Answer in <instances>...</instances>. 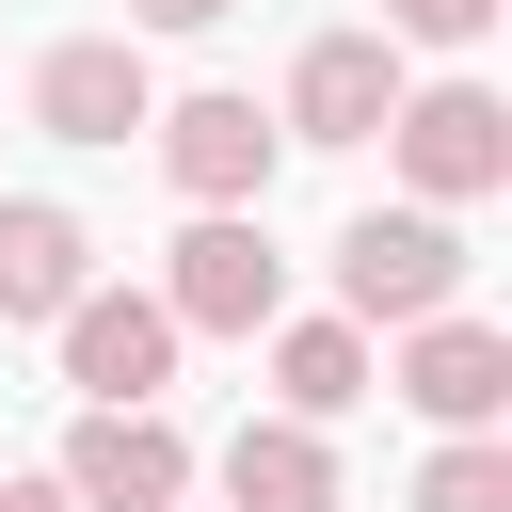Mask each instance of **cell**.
<instances>
[{
  "label": "cell",
  "instance_id": "8992f818",
  "mask_svg": "<svg viewBox=\"0 0 512 512\" xmlns=\"http://www.w3.org/2000/svg\"><path fill=\"white\" fill-rule=\"evenodd\" d=\"M432 432H496V400H512V336L496 320H464V304H432V320H400V368H384Z\"/></svg>",
  "mask_w": 512,
  "mask_h": 512
},
{
  "label": "cell",
  "instance_id": "8fae6325",
  "mask_svg": "<svg viewBox=\"0 0 512 512\" xmlns=\"http://www.w3.org/2000/svg\"><path fill=\"white\" fill-rule=\"evenodd\" d=\"M80 272H96V240H80L48 192H16V208H0V320H64Z\"/></svg>",
  "mask_w": 512,
  "mask_h": 512
},
{
  "label": "cell",
  "instance_id": "9a60e30c",
  "mask_svg": "<svg viewBox=\"0 0 512 512\" xmlns=\"http://www.w3.org/2000/svg\"><path fill=\"white\" fill-rule=\"evenodd\" d=\"M144 32H208V16H240V0H128Z\"/></svg>",
  "mask_w": 512,
  "mask_h": 512
},
{
  "label": "cell",
  "instance_id": "7c38bea8",
  "mask_svg": "<svg viewBox=\"0 0 512 512\" xmlns=\"http://www.w3.org/2000/svg\"><path fill=\"white\" fill-rule=\"evenodd\" d=\"M272 400L288 416H352L368 400V320H288L272 336Z\"/></svg>",
  "mask_w": 512,
  "mask_h": 512
},
{
  "label": "cell",
  "instance_id": "277c9868",
  "mask_svg": "<svg viewBox=\"0 0 512 512\" xmlns=\"http://www.w3.org/2000/svg\"><path fill=\"white\" fill-rule=\"evenodd\" d=\"M160 304H176V336H256V320L288 304V256H272V224H240V208H208V224L176 240V272H160Z\"/></svg>",
  "mask_w": 512,
  "mask_h": 512
},
{
  "label": "cell",
  "instance_id": "3957f363",
  "mask_svg": "<svg viewBox=\"0 0 512 512\" xmlns=\"http://www.w3.org/2000/svg\"><path fill=\"white\" fill-rule=\"evenodd\" d=\"M64 496H80V512H176V496H192L176 416H160V400H80V432H64Z\"/></svg>",
  "mask_w": 512,
  "mask_h": 512
},
{
  "label": "cell",
  "instance_id": "30bf717a",
  "mask_svg": "<svg viewBox=\"0 0 512 512\" xmlns=\"http://www.w3.org/2000/svg\"><path fill=\"white\" fill-rule=\"evenodd\" d=\"M224 512H336V448H320V416H240V448H224Z\"/></svg>",
  "mask_w": 512,
  "mask_h": 512
},
{
  "label": "cell",
  "instance_id": "7a4b0ae2",
  "mask_svg": "<svg viewBox=\"0 0 512 512\" xmlns=\"http://www.w3.org/2000/svg\"><path fill=\"white\" fill-rule=\"evenodd\" d=\"M336 304H352V320H432V304H464L448 208H368V224L336 240Z\"/></svg>",
  "mask_w": 512,
  "mask_h": 512
},
{
  "label": "cell",
  "instance_id": "4fadbf2b",
  "mask_svg": "<svg viewBox=\"0 0 512 512\" xmlns=\"http://www.w3.org/2000/svg\"><path fill=\"white\" fill-rule=\"evenodd\" d=\"M416 512H512V448H496V432H448V448L416 464Z\"/></svg>",
  "mask_w": 512,
  "mask_h": 512
},
{
  "label": "cell",
  "instance_id": "52a82bcc",
  "mask_svg": "<svg viewBox=\"0 0 512 512\" xmlns=\"http://www.w3.org/2000/svg\"><path fill=\"white\" fill-rule=\"evenodd\" d=\"M64 384L80 400H160L176 384V304L160 288H80L64 304Z\"/></svg>",
  "mask_w": 512,
  "mask_h": 512
},
{
  "label": "cell",
  "instance_id": "5bb4252c",
  "mask_svg": "<svg viewBox=\"0 0 512 512\" xmlns=\"http://www.w3.org/2000/svg\"><path fill=\"white\" fill-rule=\"evenodd\" d=\"M384 32H416V48H480L496 0H384Z\"/></svg>",
  "mask_w": 512,
  "mask_h": 512
},
{
  "label": "cell",
  "instance_id": "2e32d148",
  "mask_svg": "<svg viewBox=\"0 0 512 512\" xmlns=\"http://www.w3.org/2000/svg\"><path fill=\"white\" fill-rule=\"evenodd\" d=\"M0 512H80V496L64 480H0Z\"/></svg>",
  "mask_w": 512,
  "mask_h": 512
},
{
  "label": "cell",
  "instance_id": "ba28073f",
  "mask_svg": "<svg viewBox=\"0 0 512 512\" xmlns=\"http://www.w3.org/2000/svg\"><path fill=\"white\" fill-rule=\"evenodd\" d=\"M384 112H400V48L384 32H320L288 64V144H384Z\"/></svg>",
  "mask_w": 512,
  "mask_h": 512
},
{
  "label": "cell",
  "instance_id": "9c48e42d",
  "mask_svg": "<svg viewBox=\"0 0 512 512\" xmlns=\"http://www.w3.org/2000/svg\"><path fill=\"white\" fill-rule=\"evenodd\" d=\"M32 112H48V144H128L160 96H144V48H128V32H64V48L32 64Z\"/></svg>",
  "mask_w": 512,
  "mask_h": 512
},
{
  "label": "cell",
  "instance_id": "5b68a950",
  "mask_svg": "<svg viewBox=\"0 0 512 512\" xmlns=\"http://www.w3.org/2000/svg\"><path fill=\"white\" fill-rule=\"evenodd\" d=\"M144 128H160V176H176L192 208H256L272 160H288V128H272L256 96H176V112H144Z\"/></svg>",
  "mask_w": 512,
  "mask_h": 512
},
{
  "label": "cell",
  "instance_id": "6da1fadb",
  "mask_svg": "<svg viewBox=\"0 0 512 512\" xmlns=\"http://www.w3.org/2000/svg\"><path fill=\"white\" fill-rule=\"evenodd\" d=\"M384 144H400L416 208H480V192L512 176V112H496L480 80H432V96H400V112H384Z\"/></svg>",
  "mask_w": 512,
  "mask_h": 512
}]
</instances>
